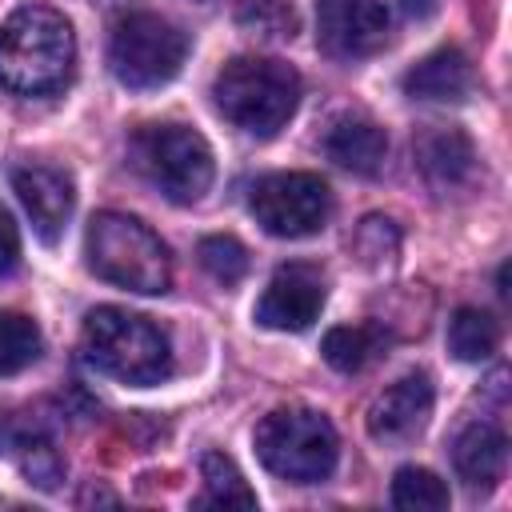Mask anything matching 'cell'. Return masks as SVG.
I'll list each match as a JSON object with an SVG mask.
<instances>
[{"instance_id":"484cf974","label":"cell","mask_w":512,"mask_h":512,"mask_svg":"<svg viewBox=\"0 0 512 512\" xmlns=\"http://www.w3.org/2000/svg\"><path fill=\"white\" fill-rule=\"evenodd\" d=\"M20 264V232L8 216V208L0 204V276H12Z\"/></svg>"},{"instance_id":"4316f807","label":"cell","mask_w":512,"mask_h":512,"mask_svg":"<svg viewBox=\"0 0 512 512\" xmlns=\"http://www.w3.org/2000/svg\"><path fill=\"white\" fill-rule=\"evenodd\" d=\"M76 504H120V496H116V492H108V488L88 484V488L80 492V500H76Z\"/></svg>"},{"instance_id":"ba28073f","label":"cell","mask_w":512,"mask_h":512,"mask_svg":"<svg viewBox=\"0 0 512 512\" xmlns=\"http://www.w3.org/2000/svg\"><path fill=\"white\" fill-rule=\"evenodd\" d=\"M248 208H252L256 224L268 236L300 240V236H312V232H320L328 224L332 192L312 172H272V176L252 184Z\"/></svg>"},{"instance_id":"5bb4252c","label":"cell","mask_w":512,"mask_h":512,"mask_svg":"<svg viewBox=\"0 0 512 512\" xmlns=\"http://www.w3.org/2000/svg\"><path fill=\"white\" fill-rule=\"evenodd\" d=\"M324 156L356 176H376L388 156V132L364 112H340L324 132Z\"/></svg>"},{"instance_id":"5b68a950","label":"cell","mask_w":512,"mask_h":512,"mask_svg":"<svg viewBox=\"0 0 512 512\" xmlns=\"http://www.w3.org/2000/svg\"><path fill=\"white\" fill-rule=\"evenodd\" d=\"M260 464L292 484H316L332 476L340 440L324 412L316 408H276L252 432Z\"/></svg>"},{"instance_id":"9a60e30c","label":"cell","mask_w":512,"mask_h":512,"mask_svg":"<svg viewBox=\"0 0 512 512\" xmlns=\"http://www.w3.org/2000/svg\"><path fill=\"white\" fill-rule=\"evenodd\" d=\"M452 468L468 488H496L508 468V436L492 420H472L452 440Z\"/></svg>"},{"instance_id":"3957f363","label":"cell","mask_w":512,"mask_h":512,"mask_svg":"<svg viewBox=\"0 0 512 512\" xmlns=\"http://www.w3.org/2000/svg\"><path fill=\"white\" fill-rule=\"evenodd\" d=\"M212 100L228 124L268 140L292 120L300 104V76L292 64L272 56H236L216 72Z\"/></svg>"},{"instance_id":"8fae6325","label":"cell","mask_w":512,"mask_h":512,"mask_svg":"<svg viewBox=\"0 0 512 512\" xmlns=\"http://www.w3.org/2000/svg\"><path fill=\"white\" fill-rule=\"evenodd\" d=\"M432 380L428 372H408L396 384H388L372 404H368V436L376 444H408L424 432L432 416Z\"/></svg>"},{"instance_id":"d4e9b609","label":"cell","mask_w":512,"mask_h":512,"mask_svg":"<svg viewBox=\"0 0 512 512\" xmlns=\"http://www.w3.org/2000/svg\"><path fill=\"white\" fill-rule=\"evenodd\" d=\"M240 24L252 28V32H260V36L284 40V36H292L296 16H292V8H284V4H276V0H256L252 8L240 12Z\"/></svg>"},{"instance_id":"83f0119b","label":"cell","mask_w":512,"mask_h":512,"mask_svg":"<svg viewBox=\"0 0 512 512\" xmlns=\"http://www.w3.org/2000/svg\"><path fill=\"white\" fill-rule=\"evenodd\" d=\"M408 8H412V16H432L436 0H408Z\"/></svg>"},{"instance_id":"9c48e42d","label":"cell","mask_w":512,"mask_h":512,"mask_svg":"<svg viewBox=\"0 0 512 512\" xmlns=\"http://www.w3.org/2000/svg\"><path fill=\"white\" fill-rule=\"evenodd\" d=\"M396 0H316V44L332 60H360L388 44Z\"/></svg>"},{"instance_id":"277c9868","label":"cell","mask_w":512,"mask_h":512,"mask_svg":"<svg viewBox=\"0 0 512 512\" xmlns=\"http://www.w3.org/2000/svg\"><path fill=\"white\" fill-rule=\"evenodd\" d=\"M88 268L128 292L160 296L172 284V256L164 240L128 212H96L84 232Z\"/></svg>"},{"instance_id":"7c38bea8","label":"cell","mask_w":512,"mask_h":512,"mask_svg":"<svg viewBox=\"0 0 512 512\" xmlns=\"http://www.w3.org/2000/svg\"><path fill=\"white\" fill-rule=\"evenodd\" d=\"M12 192L20 196L36 236L44 244H56L72 220V208H76L72 176L52 168V164H24L12 172Z\"/></svg>"},{"instance_id":"4fadbf2b","label":"cell","mask_w":512,"mask_h":512,"mask_svg":"<svg viewBox=\"0 0 512 512\" xmlns=\"http://www.w3.org/2000/svg\"><path fill=\"white\" fill-rule=\"evenodd\" d=\"M416 168L436 192H456L476 172V148L472 140L452 124H428L416 136Z\"/></svg>"},{"instance_id":"7a4b0ae2","label":"cell","mask_w":512,"mask_h":512,"mask_svg":"<svg viewBox=\"0 0 512 512\" xmlns=\"http://www.w3.org/2000/svg\"><path fill=\"white\" fill-rule=\"evenodd\" d=\"M80 352L96 372H104L120 384L148 388V384H160L172 376L168 336L148 316L116 308V304H100L84 316Z\"/></svg>"},{"instance_id":"603a6c76","label":"cell","mask_w":512,"mask_h":512,"mask_svg":"<svg viewBox=\"0 0 512 512\" xmlns=\"http://www.w3.org/2000/svg\"><path fill=\"white\" fill-rule=\"evenodd\" d=\"M16 464H20V472L28 476V484H36V488H44V492H52V488H60V480H64V456L56 452V444L48 440V436H24L20 440V448H16Z\"/></svg>"},{"instance_id":"f1b7e54d","label":"cell","mask_w":512,"mask_h":512,"mask_svg":"<svg viewBox=\"0 0 512 512\" xmlns=\"http://www.w3.org/2000/svg\"><path fill=\"white\" fill-rule=\"evenodd\" d=\"M500 296H508V264L500 268Z\"/></svg>"},{"instance_id":"6da1fadb","label":"cell","mask_w":512,"mask_h":512,"mask_svg":"<svg viewBox=\"0 0 512 512\" xmlns=\"http://www.w3.org/2000/svg\"><path fill=\"white\" fill-rule=\"evenodd\" d=\"M76 64V36L64 12L48 4H20L0 24V84L16 96H44L64 88Z\"/></svg>"},{"instance_id":"8992f818","label":"cell","mask_w":512,"mask_h":512,"mask_svg":"<svg viewBox=\"0 0 512 512\" xmlns=\"http://www.w3.org/2000/svg\"><path fill=\"white\" fill-rule=\"evenodd\" d=\"M132 160L172 204H196L216 172L208 140L188 124L140 128L132 136Z\"/></svg>"},{"instance_id":"d6986e66","label":"cell","mask_w":512,"mask_h":512,"mask_svg":"<svg viewBox=\"0 0 512 512\" xmlns=\"http://www.w3.org/2000/svg\"><path fill=\"white\" fill-rule=\"evenodd\" d=\"M500 348V324L480 308H456L448 320V352L464 364H480Z\"/></svg>"},{"instance_id":"e0dca14e","label":"cell","mask_w":512,"mask_h":512,"mask_svg":"<svg viewBox=\"0 0 512 512\" xmlns=\"http://www.w3.org/2000/svg\"><path fill=\"white\" fill-rule=\"evenodd\" d=\"M200 496L196 508H256V492L224 452H204L200 456Z\"/></svg>"},{"instance_id":"44dd1931","label":"cell","mask_w":512,"mask_h":512,"mask_svg":"<svg viewBox=\"0 0 512 512\" xmlns=\"http://www.w3.org/2000/svg\"><path fill=\"white\" fill-rule=\"evenodd\" d=\"M40 328L24 312H0V376H16L40 360Z\"/></svg>"},{"instance_id":"ac0fdd59","label":"cell","mask_w":512,"mask_h":512,"mask_svg":"<svg viewBox=\"0 0 512 512\" xmlns=\"http://www.w3.org/2000/svg\"><path fill=\"white\" fill-rule=\"evenodd\" d=\"M388 336L380 324H340V328H328L320 352L324 360L336 368V372H360L364 364H372L380 352H384Z\"/></svg>"},{"instance_id":"cb8c5ba5","label":"cell","mask_w":512,"mask_h":512,"mask_svg":"<svg viewBox=\"0 0 512 512\" xmlns=\"http://www.w3.org/2000/svg\"><path fill=\"white\" fill-rule=\"evenodd\" d=\"M196 256H200L204 272L212 280H220L224 288L228 284H240L244 272H248V252H244V244L236 236H204L200 248H196Z\"/></svg>"},{"instance_id":"ffe728a7","label":"cell","mask_w":512,"mask_h":512,"mask_svg":"<svg viewBox=\"0 0 512 512\" xmlns=\"http://www.w3.org/2000/svg\"><path fill=\"white\" fill-rule=\"evenodd\" d=\"M392 504L400 512H444L448 508V484L432 468L404 464L392 476Z\"/></svg>"},{"instance_id":"2e32d148","label":"cell","mask_w":512,"mask_h":512,"mask_svg":"<svg viewBox=\"0 0 512 512\" xmlns=\"http://www.w3.org/2000/svg\"><path fill=\"white\" fill-rule=\"evenodd\" d=\"M400 88L412 100H464L472 92V64L460 48H436L404 72Z\"/></svg>"},{"instance_id":"30bf717a","label":"cell","mask_w":512,"mask_h":512,"mask_svg":"<svg viewBox=\"0 0 512 512\" xmlns=\"http://www.w3.org/2000/svg\"><path fill=\"white\" fill-rule=\"evenodd\" d=\"M324 272L316 264H280L256 300V324L272 332H304L324 308Z\"/></svg>"},{"instance_id":"7402d4cb","label":"cell","mask_w":512,"mask_h":512,"mask_svg":"<svg viewBox=\"0 0 512 512\" xmlns=\"http://www.w3.org/2000/svg\"><path fill=\"white\" fill-rule=\"evenodd\" d=\"M352 252L360 256L364 268L380 272V268H388V264L396 260V252H400V228H396L388 216H364L360 228H356V236H352Z\"/></svg>"},{"instance_id":"52a82bcc","label":"cell","mask_w":512,"mask_h":512,"mask_svg":"<svg viewBox=\"0 0 512 512\" xmlns=\"http://www.w3.org/2000/svg\"><path fill=\"white\" fill-rule=\"evenodd\" d=\"M184 56H188V36L156 12H128L112 24L108 64L112 76L132 92L168 84L184 68Z\"/></svg>"}]
</instances>
